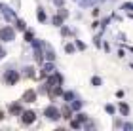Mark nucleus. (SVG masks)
Segmentation results:
<instances>
[{"mask_svg": "<svg viewBox=\"0 0 133 131\" xmlns=\"http://www.w3.org/2000/svg\"><path fill=\"white\" fill-rule=\"evenodd\" d=\"M46 114L50 116V118H55V120H57V118H59V110H57V108H53V106H50V108L46 110Z\"/></svg>", "mask_w": 133, "mask_h": 131, "instance_id": "obj_1", "label": "nucleus"}, {"mask_svg": "<svg viewBox=\"0 0 133 131\" xmlns=\"http://www.w3.org/2000/svg\"><path fill=\"white\" fill-rule=\"evenodd\" d=\"M23 122H27V123L34 122V114L32 112H25V114H23Z\"/></svg>", "mask_w": 133, "mask_h": 131, "instance_id": "obj_2", "label": "nucleus"}, {"mask_svg": "<svg viewBox=\"0 0 133 131\" xmlns=\"http://www.w3.org/2000/svg\"><path fill=\"white\" fill-rule=\"evenodd\" d=\"M0 36H2V38H14V32H11L10 29H4V31L0 32Z\"/></svg>", "mask_w": 133, "mask_h": 131, "instance_id": "obj_3", "label": "nucleus"}, {"mask_svg": "<svg viewBox=\"0 0 133 131\" xmlns=\"http://www.w3.org/2000/svg\"><path fill=\"white\" fill-rule=\"evenodd\" d=\"M25 99L29 101V103H32V101H34V93H32V91H27V93H25Z\"/></svg>", "mask_w": 133, "mask_h": 131, "instance_id": "obj_4", "label": "nucleus"}, {"mask_svg": "<svg viewBox=\"0 0 133 131\" xmlns=\"http://www.w3.org/2000/svg\"><path fill=\"white\" fill-rule=\"evenodd\" d=\"M120 110H122V114H128V106L125 105H120Z\"/></svg>", "mask_w": 133, "mask_h": 131, "instance_id": "obj_5", "label": "nucleus"}, {"mask_svg": "<svg viewBox=\"0 0 133 131\" xmlns=\"http://www.w3.org/2000/svg\"><path fill=\"white\" fill-rule=\"evenodd\" d=\"M63 114H65V118H70V110H69V108H65V110H63Z\"/></svg>", "mask_w": 133, "mask_h": 131, "instance_id": "obj_6", "label": "nucleus"}, {"mask_svg": "<svg viewBox=\"0 0 133 131\" xmlns=\"http://www.w3.org/2000/svg\"><path fill=\"white\" fill-rule=\"evenodd\" d=\"M65 99L66 101H72V93H65Z\"/></svg>", "mask_w": 133, "mask_h": 131, "instance_id": "obj_7", "label": "nucleus"}]
</instances>
